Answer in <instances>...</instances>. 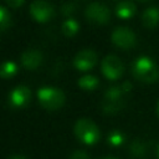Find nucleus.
Listing matches in <instances>:
<instances>
[{"mask_svg":"<svg viewBox=\"0 0 159 159\" xmlns=\"http://www.w3.org/2000/svg\"><path fill=\"white\" fill-rule=\"evenodd\" d=\"M37 98L42 107L50 111L58 109L65 102V94L56 87H41L37 91Z\"/></svg>","mask_w":159,"mask_h":159,"instance_id":"obj_4","label":"nucleus"},{"mask_svg":"<svg viewBox=\"0 0 159 159\" xmlns=\"http://www.w3.org/2000/svg\"><path fill=\"white\" fill-rule=\"evenodd\" d=\"M104 159H118V158H114V157H107V158H104Z\"/></svg>","mask_w":159,"mask_h":159,"instance_id":"obj_26","label":"nucleus"},{"mask_svg":"<svg viewBox=\"0 0 159 159\" xmlns=\"http://www.w3.org/2000/svg\"><path fill=\"white\" fill-rule=\"evenodd\" d=\"M78 86L86 91H92L98 86V78L92 75H84L78 80Z\"/></svg>","mask_w":159,"mask_h":159,"instance_id":"obj_14","label":"nucleus"},{"mask_svg":"<svg viewBox=\"0 0 159 159\" xmlns=\"http://www.w3.org/2000/svg\"><path fill=\"white\" fill-rule=\"evenodd\" d=\"M41 60H42L41 52L35 48H29L24 51L21 55V63L24 65V67L29 70H35L41 63Z\"/></svg>","mask_w":159,"mask_h":159,"instance_id":"obj_11","label":"nucleus"},{"mask_svg":"<svg viewBox=\"0 0 159 159\" xmlns=\"http://www.w3.org/2000/svg\"><path fill=\"white\" fill-rule=\"evenodd\" d=\"M157 152H158V158H159V142H158V147H157Z\"/></svg>","mask_w":159,"mask_h":159,"instance_id":"obj_27","label":"nucleus"},{"mask_svg":"<svg viewBox=\"0 0 159 159\" xmlns=\"http://www.w3.org/2000/svg\"><path fill=\"white\" fill-rule=\"evenodd\" d=\"M142 21L147 27H154L159 22V9L157 6L147 7L142 14Z\"/></svg>","mask_w":159,"mask_h":159,"instance_id":"obj_12","label":"nucleus"},{"mask_svg":"<svg viewBox=\"0 0 159 159\" xmlns=\"http://www.w3.org/2000/svg\"><path fill=\"white\" fill-rule=\"evenodd\" d=\"M101 68L107 78L117 80L123 72V63L116 55H107L101 62Z\"/></svg>","mask_w":159,"mask_h":159,"instance_id":"obj_7","label":"nucleus"},{"mask_svg":"<svg viewBox=\"0 0 159 159\" xmlns=\"http://www.w3.org/2000/svg\"><path fill=\"white\" fill-rule=\"evenodd\" d=\"M157 114H158V117H159V101H158V103H157Z\"/></svg>","mask_w":159,"mask_h":159,"instance_id":"obj_25","label":"nucleus"},{"mask_svg":"<svg viewBox=\"0 0 159 159\" xmlns=\"http://www.w3.org/2000/svg\"><path fill=\"white\" fill-rule=\"evenodd\" d=\"M124 93L125 92L123 91L122 86H112L107 88L101 103L102 111L107 114H113L120 111L125 103Z\"/></svg>","mask_w":159,"mask_h":159,"instance_id":"obj_2","label":"nucleus"},{"mask_svg":"<svg viewBox=\"0 0 159 159\" xmlns=\"http://www.w3.org/2000/svg\"><path fill=\"white\" fill-rule=\"evenodd\" d=\"M140 1H148V0H140Z\"/></svg>","mask_w":159,"mask_h":159,"instance_id":"obj_28","label":"nucleus"},{"mask_svg":"<svg viewBox=\"0 0 159 159\" xmlns=\"http://www.w3.org/2000/svg\"><path fill=\"white\" fill-rule=\"evenodd\" d=\"M112 42L122 48H130L135 43V35L134 32L125 26H118L112 31L111 35Z\"/></svg>","mask_w":159,"mask_h":159,"instance_id":"obj_6","label":"nucleus"},{"mask_svg":"<svg viewBox=\"0 0 159 159\" xmlns=\"http://www.w3.org/2000/svg\"><path fill=\"white\" fill-rule=\"evenodd\" d=\"M10 25V15L4 6H0V29L4 31Z\"/></svg>","mask_w":159,"mask_h":159,"instance_id":"obj_19","label":"nucleus"},{"mask_svg":"<svg viewBox=\"0 0 159 159\" xmlns=\"http://www.w3.org/2000/svg\"><path fill=\"white\" fill-rule=\"evenodd\" d=\"M135 12V5L129 1V0H123V1H119L116 6V14L119 16V17H130Z\"/></svg>","mask_w":159,"mask_h":159,"instance_id":"obj_13","label":"nucleus"},{"mask_svg":"<svg viewBox=\"0 0 159 159\" xmlns=\"http://www.w3.org/2000/svg\"><path fill=\"white\" fill-rule=\"evenodd\" d=\"M132 72L135 78L142 82H155L159 77V68L154 61L147 56H139L132 63Z\"/></svg>","mask_w":159,"mask_h":159,"instance_id":"obj_1","label":"nucleus"},{"mask_svg":"<svg viewBox=\"0 0 159 159\" xmlns=\"http://www.w3.org/2000/svg\"><path fill=\"white\" fill-rule=\"evenodd\" d=\"M97 61V55L91 48H83L78 51L73 58V65L76 68L81 71H86L93 67V65Z\"/></svg>","mask_w":159,"mask_h":159,"instance_id":"obj_9","label":"nucleus"},{"mask_svg":"<svg viewBox=\"0 0 159 159\" xmlns=\"http://www.w3.org/2000/svg\"><path fill=\"white\" fill-rule=\"evenodd\" d=\"M75 134L78 140H81L83 144L93 145L99 139V129L88 118H81L75 124Z\"/></svg>","mask_w":159,"mask_h":159,"instance_id":"obj_3","label":"nucleus"},{"mask_svg":"<svg viewBox=\"0 0 159 159\" xmlns=\"http://www.w3.org/2000/svg\"><path fill=\"white\" fill-rule=\"evenodd\" d=\"M30 96H31V92L29 87L20 84L11 91L9 96V101L12 107H24L30 101Z\"/></svg>","mask_w":159,"mask_h":159,"instance_id":"obj_10","label":"nucleus"},{"mask_svg":"<svg viewBox=\"0 0 159 159\" xmlns=\"http://www.w3.org/2000/svg\"><path fill=\"white\" fill-rule=\"evenodd\" d=\"M16 71V66L14 62L11 61H5L1 66V70H0V75L2 78H7V77H11Z\"/></svg>","mask_w":159,"mask_h":159,"instance_id":"obj_16","label":"nucleus"},{"mask_svg":"<svg viewBox=\"0 0 159 159\" xmlns=\"http://www.w3.org/2000/svg\"><path fill=\"white\" fill-rule=\"evenodd\" d=\"M71 159H91V158L84 150H76L72 153Z\"/></svg>","mask_w":159,"mask_h":159,"instance_id":"obj_20","label":"nucleus"},{"mask_svg":"<svg viewBox=\"0 0 159 159\" xmlns=\"http://www.w3.org/2000/svg\"><path fill=\"white\" fill-rule=\"evenodd\" d=\"M9 159H25V158L21 157V155H11Z\"/></svg>","mask_w":159,"mask_h":159,"instance_id":"obj_24","label":"nucleus"},{"mask_svg":"<svg viewBox=\"0 0 159 159\" xmlns=\"http://www.w3.org/2000/svg\"><path fill=\"white\" fill-rule=\"evenodd\" d=\"M22 1H24V0H6L7 5L11 6V7H17V6H20V5L22 4Z\"/></svg>","mask_w":159,"mask_h":159,"instance_id":"obj_22","label":"nucleus"},{"mask_svg":"<svg viewBox=\"0 0 159 159\" xmlns=\"http://www.w3.org/2000/svg\"><path fill=\"white\" fill-rule=\"evenodd\" d=\"M30 12L37 21L45 22L52 16L53 9L52 5L46 0H34L30 5Z\"/></svg>","mask_w":159,"mask_h":159,"instance_id":"obj_8","label":"nucleus"},{"mask_svg":"<svg viewBox=\"0 0 159 159\" xmlns=\"http://www.w3.org/2000/svg\"><path fill=\"white\" fill-rule=\"evenodd\" d=\"M78 30V24L73 19H67L62 22V32L66 36H72L77 32Z\"/></svg>","mask_w":159,"mask_h":159,"instance_id":"obj_15","label":"nucleus"},{"mask_svg":"<svg viewBox=\"0 0 159 159\" xmlns=\"http://www.w3.org/2000/svg\"><path fill=\"white\" fill-rule=\"evenodd\" d=\"M108 142H109V144L113 145V147H119V145H122L123 142H124V135H123L120 132L114 130V132H112V133L109 134Z\"/></svg>","mask_w":159,"mask_h":159,"instance_id":"obj_18","label":"nucleus"},{"mask_svg":"<svg viewBox=\"0 0 159 159\" xmlns=\"http://www.w3.org/2000/svg\"><path fill=\"white\" fill-rule=\"evenodd\" d=\"M145 149H147V147H145V144L142 140H138L137 139V140H134L130 144V152H132V154L134 157H142V155H144Z\"/></svg>","mask_w":159,"mask_h":159,"instance_id":"obj_17","label":"nucleus"},{"mask_svg":"<svg viewBox=\"0 0 159 159\" xmlns=\"http://www.w3.org/2000/svg\"><path fill=\"white\" fill-rule=\"evenodd\" d=\"M130 87H132V84H130L128 81H125V82H123V83H122V88H123V91H124V92H128V91L130 89Z\"/></svg>","mask_w":159,"mask_h":159,"instance_id":"obj_23","label":"nucleus"},{"mask_svg":"<svg viewBox=\"0 0 159 159\" xmlns=\"http://www.w3.org/2000/svg\"><path fill=\"white\" fill-rule=\"evenodd\" d=\"M73 10H75V4H73V2H66V4L62 5V12H63L65 15L71 14Z\"/></svg>","mask_w":159,"mask_h":159,"instance_id":"obj_21","label":"nucleus"},{"mask_svg":"<svg viewBox=\"0 0 159 159\" xmlns=\"http://www.w3.org/2000/svg\"><path fill=\"white\" fill-rule=\"evenodd\" d=\"M84 14H86V17L91 22H94V24H106L111 15L109 9L104 4L98 2V1L88 4L84 10Z\"/></svg>","mask_w":159,"mask_h":159,"instance_id":"obj_5","label":"nucleus"}]
</instances>
